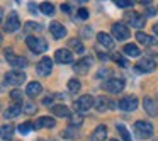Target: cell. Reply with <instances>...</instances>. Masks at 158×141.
<instances>
[{
  "label": "cell",
  "mask_w": 158,
  "mask_h": 141,
  "mask_svg": "<svg viewBox=\"0 0 158 141\" xmlns=\"http://www.w3.org/2000/svg\"><path fill=\"white\" fill-rule=\"evenodd\" d=\"M133 129H134L136 138H139V139H148V138L153 136V126L148 121H136Z\"/></svg>",
  "instance_id": "cell-1"
},
{
  "label": "cell",
  "mask_w": 158,
  "mask_h": 141,
  "mask_svg": "<svg viewBox=\"0 0 158 141\" xmlns=\"http://www.w3.org/2000/svg\"><path fill=\"white\" fill-rule=\"evenodd\" d=\"M26 44H27V48L31 49L32 53H44L46 49H48V43H46V39L39 38V36H27V39H26Z\"/></svg>",
  "instance_id": "cell-2"
},
{
  "label": "cell",
  "mask_w": 158,
  "mask_h": 141,
  "mask_svg": "<svg viewBox=\"0 0 158 141\" xmlns=\"http://www.w3.org/2000/svg\"><path fill=\"white\" fill-rule=\"evenodd\" d=\"M5 82L9 85H14V87H21L22 83L26 82V73L22 70H12V72L5 73Z\"/></svg>",
  "instance_id": "cell-3"
},
{
  "label": "cell",
  "mask_w": 158,
  "mask_h": 141,
  "mask_svg": "<svg viewBox=\"0 0 158 141\" xmlns=\"http://www.w3.org/2000/svg\"><path fill=\"white\" fill-rule=\"evenodd\" d=\"M95 106V100H94L92 95H80L78 99H77L75 102V110L77 112H87V110H90V107Z\"/></svg>",
  "instance_id": "cell-4"
},
{
  "label": "cell",
  "mask_w": 158,
  "mask_h": 141,
  "mask_svg": "<svg viewBox=\"0 0 158 141\" xmlns=\"http://www.w3.org/2000/svg\"><path fill=\"white\" fill-rule=\"evenodd\" d=\"M124 19H126V21L131 24V27H136V29H141L144 24H146V17H144V15H141V14H138V12H134V10L126 12Z\"/></svg>",
  "instance_id": "cell-5"
},
{
  "label": "cell",
  "mask_w": 158,
  "mask_h": 141,
  "mask_svg": "<svg viewBox=\"0 0 158 141\" xmlns=\"http://www.w3.org/2000/svg\"><path fill=\"white\" fill-rule=\"evenodd\" d=\"M104 90H107V92L110 93H119L124 90V80L123 78H110V80H106L102 85Z\"/></svg>",
  "instance_id": "cell-6"
},
{
  "label": "cell",
  "mask_w": 158,
  "mask_h": 141,
  "mask_svg": "<svg viewBox=\"0 0 158 141\" xmlns=\"http://www.w3.org/2000/svg\"><path fill=\"white\" fill-rule=\"evenodd\" d=\"M5 58H7V61L10 63L15 70H22V68L27 66V60L22 58V56H15L10 49H5Z\"/></svg>",
  "instance_id": "cell-7"
},
{
  "label": "cell",
  "mask_w": 158,
  "mask_h": 141,
  "mask_svg": "<svg viewBox=\"0 0 158 141\" xmlns=\"http://www.w3.org/2000/svg\"><path fill=\"white\" fill-rule=\"evenodd\" d=\"M19 27H21V21H19V14H17V12H10V14H9V17L5 19L4 31H5V32H15Z\"/></svg>",
  "instance_id": "cell-8"
},
{
  "label": "cell",
  "mask_w": 158,
  "mask_h": 141,
  "mask_svg": "<svg viewBox=\"0 0 158 141\" xmlns=\"http://www.w3.org/2000/svg\"><path fill=\"white\" fill-rule=\"evenodd\" d=\"M156 68V61L151 58H141L139 61L136 63V72L138 73H151Z\"/></svg>",
  "instance_id": "cell-9"
},
{
  "label": "cell",
  "mask_w": 158,
  "mask_h": 141,
  "mask_svg": "<svg viewBox=\"0 0 158 141\" xmlns=\"http://www.w3.org/2000/svg\"><path fill=\"white\" fill-rule=\"evenodd\" d=\"M117 107L123 110H126V112H131V110H136L138 107V99L134 95H126L123 97V99L117 102Z\"/></svg>",
  "instance_id": "cell-10"
},
{
  "label": "cell",
  "mask_w": 158,
  "mask_h": 141,
  "mask_svg": "<svg viewBox=\"0 0 158 141\" xmlns=\"http://www.w3.org/2000/svg\"><path fill=\"white\" fill-rule=\"evenodd\" d=\"M90 66H92V58H90V56H85V58L78 60V61L73 65V72H75L77 75H87Z\"/></svg>",
  "instance_id": "cell-11"
},
{
  "label": "cell",
  "mask_w": 158,
  "mask_h": 141,
  "mask_svg": "<svg viewBox=\"0 0 158 141\" xmlns=\"http://www.w3.org/2000/svg\"><path fill=\"white\" fill-rule=\"evenodd\" d=\"M36 72H38V75H41V77H48L49 73L53 72V60L48 58V56H44V58L36 65Z\"/></svg>",
  "instance_id": "cell-12"
},
{
  "label": "cell",
  "mask_w": 158,
  "mask_h": 141,
  "mask_svg": "<svg viewBox=\"0 0 158 141\" xmlns=\"http://www.w3.org/2000/svg\"><path fill=\"white\" fill-rule=\"evenodd\" d=\"M112 34L117 41H126L129 38V29L123 22H116V24H112Z\"/></svg>",
  "instance_id": "cell-13"
},
{
  "label": "cell",
  "mask_w": 158,
  "mask_h": 141,
  "mask_svg": "<svg viewBox=\"0 0 158 141\" xmlns=\"http://www.w3.org/2000/svg\"><path fill=\"white\" fill-rule=\"evenodd\" d=\"M55 61L60 63V65H70V63L73 61V55L70 49L63 48V49H58V51L55 53Z\"/></svg>",
  "instance_id": "cell-14"
},
{
  "label": "cell",
  "mask_w": 158,
  "mask_h": 141,
  "mask_svg": "<svg viewBox=\"0 0 158 141\" xmlns=\"http://www.w3.org/2000/svg\"><path fill=\"white\" fill-rule=\"evenodd\" d=\"M136 39L139 44H144V46H150V48H155V46H158V39L151 38V36L144 34L143 31H138L136 32Z\"/></svg>",
  "instance_id": "cell-15"
},
{
  "label": "cell",
  "mask_w": 158,
  "mask_h": 141,
  "mask_svg": "<svg viewBox=\"0 0 158 141\" xmlns=\"http://www.w3.org/2000/svg\"><path fill=\"white\" fill-rule=\"evenodd\" d=\"M143 107H144V110L148 112V116H151V117L158 116V102H155L151 97H144Z\"/></svg>",
  "instance_id": "cell-16"
},
{
  "label": "cell",
  "mask_w": 158,
  "mask_h": 141,
  "mask_svg": "<svg viewBox=\"0 0 158 141\" xmlns=\"http://www.w3.org/2000/svg\"><path fill=\"white\" fill-rule=\"evenodd\" d=\"M49 32L53 34L55 39H61L66 36V29L63 27V24H60V22H56V21L49 24Z\"/></svg>",
  "instance_id": "cell-17"
},
{
  "label": "cell",
  "mask_w": 158,
  "mask_h": 141,
  "mask_svg": "<svg viewBox=\"0 0 158 141\" xmlns=\"http://www.w3.org/2000/svg\"><path fill=\"white\" fill-rule=\"evenodd\" d=\"M56 126V121L49 116H43L39 117L38 121L34 122V129H43V127H55Z\"/></svg>",
  "instance_id": "cell-18"
},
{
  "label": "cell",
  "mask_w": 158,
  "mask_h": 141,
  "mask_svg": "<svg viewBox=\"0 0 158 141\" xmlns=\"http://www.w3.org/2000/svg\"><path fill=\"white\" fill-rule=\"evenodd\" d=\"M21 112H22V106L21 104H15V106H10L4 110V117L5 119H14V117L21 116Z\"/></svg>",
  "instance_id": "cell-19"
},
{
  "label": "cell",
  "mask_w": 158,
  "mask_h": 141,
  "mask_svg": "<svg viewBox=\"0 0 158 141\" xmlns=\"http://www.w3.org/2000/svg\"><path fill=\"white\" fill-rule=\"evenodd\" d=\"M97 41H99V44H102L104 48H109V49L114 48V39L110 38V34H107V32H99V34H97Z\"/></svg>",
  "instance_id": "cell-20"
},
{
  "label": "cell",
  "mask_w": 158,
  "mask_h": 141,
  "mask_svg": "<svg viewBox=\"0 0 158 141\" xmlns=\"http://www.w3.org/2000/svg\"><path fill=\"white\" fill-rule=\"evenodd\" d=\"M51 112H53V116H56V117H66V119L72 117V112H70V109L66 106H53Z\"/></svg>",
  "instance_id": "cell-21"
},
{
  "label": "cell",
  "mask_w": 158,
  "mask_h": 141,
  "mask_svg": "<svg viewBox=\"0 0 158 141\" xmlns=\"http://www.w3.org/2000/svg\"><path fill=\"white\" fill-rule=\"evenodd\" d=\"M41 92H43V85H41L39 82H31V83H27L26 93H27L29 97H38Z\"/></svg>",
  "instance_id": "cell-22"
},
{
  "label": "cell",
  "mask_w": 158,
  "mask_h": 141,
  "mask_svg": "<svg viewBox=\"0 0 158 141\" xmlns=\"http://www.w3.org/2000/svg\"><path fill=\"white\" fill-rule=\"evenodd\" d=\"M43 31V26L36 21H29L24 24V32L26 34H32V32H41Z\"/></svg>",
  "instance_id": "cell-23"
},
{
  "label": "cell",
  "mask_w": 158,
  "mask_h": 141,
  "mask_svg": "<svg viewBox=\"0 0 158 141\" xmlns=\"http://www.w3.org/2000/svg\"><path fill=\"white\" fill-rule=\"evenodd\" d=\"M94 107H95L99 112H104V110H107L110 107V100L106 99L104 95H100V97H97V99H95V106H94Z\"/></svg>",
  "instance_id": "cell-24"
},
{
  "label": "cell",
  "mask_w": 158,
  "mask_h": 141,
  "mask_svg": "<svg viewBox=\"0 0 158 141\" xmlns=\"http://www.w3.org/2000/svg\"><path fill=\"white\" fill-rule=\"evenodd\" d=\"M92 141H104L107 138V127L106 126H97V129L92 133Z\"/></svg>",
  "instance_id": "cell-25"
},
{
  "label": "cell",
  "mask_w": 158,
  "mask_h": 141,
  "mask_svg": "<svg viewBox=\"0 0 158 141\" xmlns=\"http://www.w3.org/2000/svg\"><path fill=\"white\" fill-rule=\"evenodd\" d=\"M68 48H72L73 51H77L78 55H82L83 51H85V46H83V43L80 41V39H70L68 41Z\"/></svg>",
  "instance_id": "cell-26"
},
{
  "label": "cell",
  "mask_w": 158,
  "mask_h": 141,
  "mask_svg": "<svg viewBox=\"0 0 158 141\" xmlns=\"http://www.w3.org/2000/svg\"><path fill=\"white\" fill-rule=\"evenodd\" d=\"M123 53H124V55H127V56H139L141 55V49L138 48L136 44H126L123 48Z\"/></svg>",
  "instance_id": "cell-27"
},
{
  "label": "cell",
  "mask_w": 158,
  "mask_h": 141,
  "mask_svg": "<svg viewBox=\"0 0 158 141\" xmlns=\"http://www.w3.org/2000/svg\"><path fill=\"white\" fill-rule=\"evenodd\" d=\"M21 106H22V112L24 114H27V116H32V114H36V110H38V107H36V104L34 102H21Z\"/></svg>",
  "instance_id": "cell-28"
},
{
  "label": "cell",
  "mask_w": 158,
  "mask_h": 141,
  "mask_svg": "<svg viewBox=\"0 0 158 141\" xmlns=\"http://www.w3.org/2000/svg\"><path fill=\"white\" fill-rule=\"evenodd\" d=\"M12 136H14V127H12L10 124H4V126H2V139L4 141L12 139Z\"/></svg>",
  "instance_id": "cell-29"
},
{
  "label": "cell",
  "mask_w": 158,
  "mask_h": 141,
  "mask_svg": "<svg viewBox=\"0 0 158 141\" xmlns=\"http://www.w3.org/2000/svg\"><path fill=\"white\" fill-rule=\"evenodd\" d=\"M39 10H41L44 15H53L55 14V5L49 4V2H43V4L39 5Z\"/></svg>",
  "instance_id": "cell-30"
},
{
  "label": "cell",
  "mask_w": 158,
  "mask_h": 141,
  "mask_svg": "<svg viewBox=\"0 0 158 141\" xmlns=\"http://www.w3.org/2000/svg\"><path fill=\"white\" fill-rule=\"evenodd\" d=\"M80 89H82V83H80V80L72 78V80L68 82V90H70V93H78Z\"/></svg>",
  "instance_id": "cell-31"
},
{
  "label": "cell",
  "mask_w": 158,
  "mask_h": 141,
  "mask_svg": "<svg viewBox=\"0 0 158 141\" xmlns=\"http://www.w3.org/2000/svg\"><path fill=\"white\" fill-rule=\"evenodd\" d=\"M32 127H34V122H29V121H27V122L19 124L17 129H19V133H21V134H29L32 131Z\"/></svg>",
  "instance_id": "cell-32"
},
{
  "label": "cell",
  "mask_w": 158,
  "mask_h": 141,
  "mask_svg": "<svg viewBox=\"0 0 158 141\" xmlns=\"http://www.w3.org/2000/svg\"><path fill=\"white\" fill-rule=\"evenodd\" d=\"M112 60H114V61H116L119 66H123V68H126V66L129 65V63H127V60L124 58L123 55H119V53H114V55H112Z\"/></svg>",
  "instance_id": "cell-33"
},
{
  "label": "cell",
  "mask_w": 158,
  "mask_h": 141,
  "mask_svg": "<svg viewBox=\"0 0 158 141\" xmlns=\"http://www.w3.org/2000/svg\"><path fill=\"white\" fill-rule=\"evenodd\" d=\"M117 133L121 134V138H123L124 141H131V134L127 133L126 126H123V124H117Z\"/></svg>",
  "instance_id": "cell-34"
},
{
  "label": "cell",
  "mask_w": 158,
  "mask_h": 141,
  "mask_svg": "<svg viewBox=\"0 0 158 141\" xmlns=\"http://www.w3.org/2000/svg\"><path fill=\"white\" fill-rule=\"evenodd\" d=\"M82 122H83V117L80 116V114H75V116H72L70 117V126H73V127H78V126H82Z\"/></svg>",
  "instance_id": "cell-35"
},
{
  "label": "cell",
  "mask_w": 158,
  "mask_h": 141,
  "mask_svg": "<svg viewBox=\"0 0 158 141\" xmlns=\"http://www.w3.org/2000/svg\"><path fill=\"white\" fill-rule=\"evenodd\" d=\"M10 97H12V100H15L17 104L24 102V97H22V92H19V90H12V92H10Z\"/></svg>",
  "instance_id": "cell-36"
},
{
  "label": "cell",
  "mask_w": 158,
  "mask_h": 141,
  "mask_svg": "<svg viewBox=\"0 0 158 141\" xmlns=\"http://www.w3.org/2000/svg\"><path fill=\"white\" fill-rule=\"evenodd\" d=\"M63 136H65V138H72V139H73V138H77V136H78V131H77V129H73V126H70L68 129H66L65 133H63Z\"/></svg>",
  "instance_id": "cell-37"
},
{
  "label": "cell",
  "mask_w": 158,
  "mask_h": 141,
  "mask_svg": "<svg viewBox=\"0 0 158 141\" xmlns=\"http://www.w3.org/2000/svg\"><path fill=\"white\" fill-rule=\"evenodd\" d=\"M114 4H116L117 7H121V9H127V7L133 5V2H131V0H114Z\"/></svg>",
  "instance_id": "cell-38"
},
{
  "label": "cell",
  "mask_w": 158,
  "mask_h": 141,
  "mask_svg": "<svg viewBox=\"0 0 158 141\" xmlns=\"http://www.w3.org/2000/svg\"><path fill=\"white\" fill-rule=\"evenodd\" d=\"M77 15H78L80 19H83V21H85V19H89V10H87V9H78V12H77Z\"/></svg>",
  "instance_id": "cell-39"
},
{
  "label": "cell",
  "mask_w": 158,
  "mask_h": 141,
  "mask_svg": "<svg viewBox=\"0 0 158 141\" xmlns=\"http://www.w3.org/2000/svg\"><path fill=\"white\" fill-rule=\"evenodd\" d=\"M43 104H44L46 107L53 106V95H48V97H44V100H43Z\"/></svg>",
  "instance_id": "cell-40"
},
{
  "label": "cell",
  "mask_w": 158,
  "mask_h": 141,
  "mask_svg": "<svg viewBox=\"0 0 158 141\" xmlns=\"http://www.w3.org/2000/svg\"><path fill=\"white\" fill-rule=\"evenodd\" d=\"M82 36L83 38H90V36H92V31H90L89 27H83L82 29Z\"/></svg>",
  "instance_id": "cell-41"
},
{
  "label": "cell",
  "mask_w": 158,
  "mask_h": 141,
  "mask_svg": "<svg viewBox=\"0 0 158 141\" xmlns=\"http://www.w3.org/2000/svg\"><path fill=\"white\" fill-rule=\"evenodd\" d=\"M131 2H133V4H134V2H139V4H151V0H131Z\"/></svg>",
  "instance_id": "cell-42"
},
{
  "label": "cell",
  "mask_w": 158,
  "mask_h": 141,
  "mask_svg": "<svg viewBox=\"0 0 158 141\" xmlns=\"http://www.w3.org/2000/svg\"><path fill=\"white\" fill-rule=\"evenodd\" d=\"M155 12H156V10H155V9H153V7H148V10H146V14H148V15H153V14H155Z\"/></svg>",
  "instance_id": "cell-43"
},
{
  "label": "cell",
  "mask_w": 158,
  "mask_h": 141,
  "mask_svg": "<svg viewBox=\"0 0 158 141\" xmlns=\"http://www.w3.org/2000/svg\"><path fill=\"white\" fill-rule=\"evenodd\" d=\"M61 10H65V12H70V5H68V4H63V5H61Z\"/></svg>",
  "instance_id": "cell-44"
},
{
  "label": "cell",
  "mask_w": 158,
  "mask_h": 141,
  "mask_svg": "<svg viewBox=\"0 0 158 141\" xmlns=\"http://www.w3.org/2000/svg\"><path fill=\"white\" fill-rule=\"evenodd\" d=\"M153 32L158 36V24H155V26H153Z\"/></svg>",
  "instance_id": "cell-45"
},
{
  "label": "cell",
  "mask_w": 158,
  "mask_h": 141,
  "mask_svg": "<svg viewBox=\"0 0 158 141\" xmlns=\"http://www.w3.org/2000/svg\"><path fill=\"white\" fill-rule=\"evenodd\" d=\"M80 2H87V0H80Z\"/></svg>",
  "instance_id": "cell-46"
},
{
  "label": "cell",
  "mask_w": 158,
  "mask_h": 141,
  "mask_svg": "<svg viewBox=\"0 0 158 141\" xmlns=\"http://www.w3.org/2000/svg\"><path fill=\"white\" fill-rule=\"evenodd\" d=\"M110 141H117V139H110Z\"/></svg>",
  "instance_id": "cell-47"
}]
</instances>
